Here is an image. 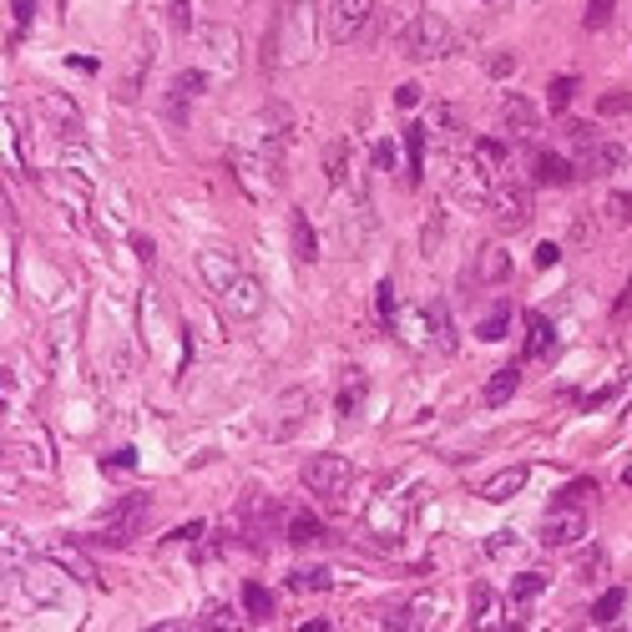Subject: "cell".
<instances>
[{"mask_svg":"<svg viewBox=\"0 0 632 632\" xmlns=\"http://www.w3.org/2000/svg\"><path fill=\"white\" fill-rule=\"evenodd\" d=\"M198 269H203L207 288L218 294V304L238 319V324H248V319L263 314V288H258L253 273L238 269V258L228 248H207L203 258H198Z\"/></svg>","mask_w":632,"mask_h":632,"instance_id":"1","label":"cell"},{"mask_svg":"<svg viewBox=\"0 0 632 632\" xmlns=\"http://www.w3.org/2000/svg\"><path fill=\"white\" fill-rule=\"evenodd\" d=\"M324 177H329V188H344L349 177V142H329L324 147Z\"/></svg>","mask_w":632,"mask_h":632,"instance_id":"21","label":"cell"},{"mask_svg":"<svg viewBox=\"0 0 632 632\" xmlns=\"http://www.w3.org/2000/svg\"><path fill=\"white\" fill-rule=\"evenodd\" d=\"M511 66H516L511 56H490V66H486V71H490V77H511Z\"/></svg>","mask_w":632,"mask_h":632,"instance_id":"43","label":"cell"},{"mask_svg":"<svg viewBox=\"0 0 632 632\" xmlns=\"http://www.w3.org/2000/svg\"><path fill=\"white\" fill-rule=\"evenodd\" d=\"M597 111H602V117H628V111H632V92H612V96H602Z\"/></svg>","mask_w":632,"mask_h":632,"instance_id":"34","label":"cell"},{"mask_svg":"<svg viewBox=\"0 0 632 632\" xmlns=\"http://www.w3.org/2000/svg\"><path fill=\"white\" fill-rule=\"evenodd\" d=\"M556 258H562V248H556V243H541V248H537V269H552Z\"/></svg>","mask_w":632,"mask_h":632,"instance_id":"41","label":"cell"},{"mask_svg":"<svg viewBox=\"0 0 632 632\" xmlns=\"http://www.w3.org/2000/svg\"><path fill=\"white\" fill-rule=\"evenodd\" d=\"M516 385H522V364H506L496 375L486 379V405H506V400L516 395Z\"/></svg>","mask_w":632,"mask_h":632,"instance_id":"19","label":"cell"},{"mask_svg":"<svg viewBox=\"0 0 632 632\" xmlns=\"http://www.w3.org/2000/svg\"><path fill=\"white\" fill-rule=\"evenodd\" d=\"M501 126L506 132H516V137H531V132H537V107H531L526 96L506 92L501 96Z\"/></svg>","mask_w":632,"mask_h":632,"instance_id":"12","label":"cell"},{"mask_svg":"<svg viewBox=\"0 0 632 632\" xmlns=\"http://www.w3.org/2000/svg\"><path fill=\"white\" fill-rule=\"evenodd\" d=\"M299 475L314 496H344L354 481V466H349V456H309Z\"/></svg>","mask_w":632,"mask_h":632,"instance_id":"4","label":"cell"},{"mask_svg":"<svg viewBox=\"0 0 632 632\" xmlns=\"http://www.w3.org/2000/svg\"><path fill=\"white\" fill-rule=\"evenodd\" d=\"M571 92H577V81H571V77H552V86H547V107L562 117V111L571 107Z\"/></svg>","mask_w":632,"mask_h":632,"instance_id":"29","label":"cell"},{"mask_svg":"<svg viewBox=\"0 0 632 632\" xmlns=\"http://www.w3.org/2000/svg\"><path fill=\"white\" fill-rule=\"evenodd\" d=\"M486 602H490V587H486V582H475V592H471V612H475V617H486Z\"/></svg>","mask_w":632,"mask_h":632,"instance_id":"39","label":"cell"},{"mask_svg":"<svg viewBox=\"0 0 632 632\" xmlns=\"http://www.w3.org/2000/svg\"><path fill=\"white\" fill-rule=\"evenodd\" d=\"M602 567H607V556H602V547H587V552H582V562H577V571H571V577H577L582 587H592V582H602Z\"/></svg>","mask_w":632,"mask_h":632,"instance_id":"27","label":"cell"},{"mask_svg":"<svg viewBox=\"0 0 632 632\" xmlns=\"http://www.w3.org/2000/svg\"><path fill=\"white\" fill-rule=\"evenodd\" d=\"M602 218L617 223V228H628V223H632V192H617V198H607V203H602Z\"/></svg>","mask_w":632,"mask_h":632,"instance_id":"30","label":"cell"},{"mask_svg":"<svg viewBox=\"0 0 632 632\" xmlns=\"http://www.w3.org/2000/svg\"><path fill=\"white\" fill-rule=\"evenodd\" d=\"M522 486H526V466H511V471H496V475H490L486 486H481V496H486V501H511Z\"/></svg>","mask_w":632,"mask_h":632,"instance_id":"18","label":"cell"},{"mask_svg":"<svg viewBox=\"0 0 632 632\" xmlns=\"http://www.w3.org/2000/svg\"><path fill=\"white\" fill-rule=\"evenodd\" d=\"M456 51V36L445 26V16L425 11V16H415L405 26V41H400V56H410V61H445Z\"/></svg>","mask_w":632,"mask_h":632,"instance_id":"2","label":"cell"},{"mask_svg":"<svg viewBox=\"0 0 632 632\" xmlns=\"http://www.w3.org/2000/svg\"><path fill=\"white\" fill-rule=\"evenodd\" d=\"M475 279H481V284H506V279H511V258H506L501 248H481Z\"/></svg>","mask_w":632,"mask_h":632,"instance_id":"20","label":"cell"},{"mask_svg":"<svg viewBox=\"0 0 632 632\" xmlns=\"http://www.w3.org/2000/svg\"><path fill=\"white\" fill-rule=\"evenodd\" d=\"M628 486H632V471H628Z\"/></svg>","mask_w":632,"mask_h":632,"instance_id":"46","label":"cell"},{"mask_svg":"<svg viewBox=\"0 0 632 632\" xmlns=\"http://www.w3.org/2000/svg\"><path fill=\"white\" fill-rule=\"evenodd\" d=\"M552 349H556L552 324H547V319H541L537 309H531V314H526V344H522V354H526V360H547Z\"/></svg>","mask_w":632,"mask_h":632,"instance_id":"16","label":"cell"},{"mask_svg":"<svg viewBox=\"0 0 632 632\" xmlns=\"http://www.w3.org/2000/svg\"><path fill=\"white\" fill-rule=\"evenodd\" d=\"M288 587H294V592H329L334 577L324 567H299V571H288Z\"/></svg>","mask_w":632,"mask_h":632,"instance_id":"24","label":"cell"},{"mask_svg":"<svg viewBox=\"0 0 632 632\" xmlns=\"http://www.w3.org/2000/svg\"><path fill=\"white\" fill-rule=\"evenodd\" d=\"M142 516H147V496H122V501L111 506V516L101 526H96V541H126L137 526H142Z\"/></svg>","mask_w":632,"mask_h":632,"instance_id":"7","label":"cell"},{"mask_svg":"<svg viewBox=\"0 0 632 632\" xmlns=\"http://www.w3.org/2000/svg\"><path fill=\"white\" fill-rule=\"evenodd\" d=\"M375 162H379V167H395V147H390V142H375Z\"/></svg>","mask_w":632,"mask_h":632,"instance_id":"44","label":"cell"},{"mask_svg":"<svg viewBox=\"0 0 632 632\" xmlns=\"http://www.w3.org/2000/svg\"><path fill=\"white\" fill-rule=\"evenodd\" d=\"M284 537L294 541V547H314V541H324V522H319L314 511H288L284 516Z\"/></svg>","mask_w":632,"mask_h":632,"instance_id":"15","label":"cell"},{"mask_svg":"<svg viewBox=\"0 0 632 632\" xmlns=\"http://www.w3.org/2000/svg\"><path fill=\"white\" fill-rule=\"evenodd\" d=\"M617 390H622V375H617L612 385H602V390H597V395H592V400H587V405H592V410H597V405H607V400H612Z\"/></svg>","mask_w":632,"mask_h":632,"instance_id":"40","label":"cell"},{"mask_svg":"<svg viewBox=\"0 0 632 632\" xmlns=\"http://www.w3.org/2000/svg\"><path fill=\"white\" fill-rule=\"evenodd\" d=\"M375 309H379V324L390 329V319H395V288H390V284L375 288Z\"/></svg>","mask_w":632,"mask_h":632,"instance_id":"35","label":"cell"},{"mask_svg":"<svg viewBox=\"0 0 632 632\" xmlns=\"http://www.w3.org/2000/svg\"><path fill=\"white\" fill-rule=\"evenodd\" d=\"M592 490H597V481H587V475H582V481H571V486L556 490V506H582Z\"/></svg>","mask_w":632,"mask_h":632,"instance_id":"32","label":"cell"},{"mask_svg":"<svg viewBox=\"0 0 632 632\" xmlns=\"http://www.w3.org/2000/svg\"><path fill=\"white\" fill-rule=\"evenodd\" d=\"M132 466H137V456H132V450H111L107 456V471L117 475V471H132Z\"/></svg>","mask_w":632,"mask_h":632,"instance_id":"37","label":"cell"},{"mask_svg":"<svg viewBox=\"0 0 632 632\" xmlns=\"http://www.w3.org/2000/svg\"><path fill=\"white\" fill-rule=\"evenodd\" d=\"M531 173H537V182H541V188H562V182H571V177H577V162L556 158V152H541Z\"/></svg>","mask_w":632,"mask_h":632,"instance_id":"17","label":"cell"},{"mask_svg":"<svg viewBox=\"0 0 632 632\" xmlns=\"http://www.w3.org/2000/svg\"><path fill=\"white\" fill-rule=\"evenodd\" d=\"M364 395H369V379H364V369L349 364L344 375H339V390H334V410H339V415H360Z\"/></svg>","mask_w":632,"mask_h":632,"instance_id":"13","label":"cell"},{"mask_svg":"<svg viewBox=\"0 0 632 632\" xmlns=\"http://www.w3.org/2000/svg\"><path fill=\"white\" fill-rule=\"evenodd\" d=\"M471 152H475V162H481V167H486L490 177H496V173L506 167V142H496V137H481V142H475Z\"/></svg>","mask_w":632,"mask_h":632,"instance_id":"25","label":"cell"},{"mask_svg":"<svg viewBox=\"0 0 632 632\" xmlns=\"http://www.w3.org/2000/svg\"><path fill=\"white\" fill-rule=\"evenodd\" d=\"M612 5H617V0H587V16H582V26H587V31H602V26L612 20Z\"/></svg>","mask_w":632,"mask_h":632,"instance_id":"33","label":"cell"},{"mask_svg":"<svg viewBox=\"0 0 632 632\" xmlns=\"http://www.w3.org/2000/svg\"><path fill=\"white\" fill-rule=\"evenodd\" d=\"M395 101H400V107H415V101H420V86H415V81H405V86L395 92Z\"/></svg>","mask_w":632,"mask_h":632,"instance_id":"42","label":"cell"},{"mask_svg":"<svg viewBox=\"0 0 632 632\" xmlns=\"http://www.w3.org/2000/svg\"><path fill=\"white\" fill-rule=\"evenodd\" d=\"M617 612H622V587H607V592L592 602V622H617Z\"/></svg>","mask_w":632,"mask_h":632,"instance_id":"28","label":"cell"},{"mask_svg":"<svg viewBox=\"0 0 632 632\" xmlns=\"http://www.w3.org/2000/svg\"><path fill=\"white\" fill-rule=\"evenodd\" d=\"M511 304H496V309H490L486 319H481V324H475V334H481V339H490V344H496V339H506V329H511Z\"/></svg>","mask_w":632,"mask_h":632,"instance_id":"22","label":"cell"},{"mask_svg":"<svg viewBox=\"0 0 632 632\" xmlns=\"http://www.w3.org/2000/svg\"><path fill=\"white\" fill-rule=\"evenodd\" d=\"M198 537H203V522H188V526H182V531H177L173 541H198Z\"/></svg>","mask_w":632,"mask_h":632,"instance_id":"45","label":"cell"},{"mask_svg":"<svg viewBox=\"0 0 632 632\" xmlns=\"http://www.w3.org/2000/svg\"><path fill=\"white\" fill-rule=\"evenodd\" d=\"M167 16H173V31H188V26H192V5H188V0H173Z\"/></svg>","mask_w":632,"mask_h":632,"instance_id":"36","label":"cell"},{"mask_svg":"<svg viewBox=\"0 0 632 632\" xmlns=\"http://www.w3.org/2000/svg\"><path fill=\"white\" fill-rule=\"evenodd\" d=\"M288 248H294V258H299V263H319V233H314V223H309V213H304V207H294V213H288Z\"/></svg>","mask_w":632,"mask_h":632,"instance_id":"11","label":"cell"},{"mask_svg":"<svg viewBox=\"0 0 632 632\" xmlns=\"http://www.w3.org/2000/svg\"><path fill=\"white\" fill-rule=\"evenodd\" d=\"M622 162H628V152L617 142H592L577 158V177H612V173H622Z\"/></svg>","mask_w":632,"mask_h":632,"instance_id":"10","label":"cell"},{"mask_svg":"<svg viewBox=\"0 0 632 632\" xmlns=\"http://www.w3.org/2000/svg\"><path fill=\"white\" fill-rule=\"evenodd\" d=\"M632 319V288H622V299L612 304V324H628Z\"/></svg>","mask_w":632,"mask_h":632,"instance_id":"38","label":"cell"},{"mask_svg":"<svg viewBox=\"0 0 632 632\" xmlns=\"http://www.w3.org/2000/svg\"><path fill=\"white\" fill-rule=\"evenodd\" d=\"M203 86H207L203 71H177L173 77V86H167V117H173L177 126L188 122V107L203 96Z\"/></svg>","mask_w":632,"mask_h":632,"instance_id":"9","label":"cell"},{"mask_svg":"<svg viewBox=\"0 0 632 632\" xmlns=\"http://www.w3.org/2000/svg\"><path fill=\"white\" fill-rule=\"evenodd\" d=\"M369 11H375V0H329V16H324V36H329L334 46L354 41V36L364 31Z\"/></svg>","mask_w":632,"mask_h":632,"instance_id":"6","label":"cell"},{"mask_svg":"<svg viewBox=\"0 0 632 632\" xmlns=\"http://www.w3.org/2000/svg\"><path fill=\"white\" fill-rule=\"evenodd\" d=\"M304 410H309V395H304V390H294V395H284V400H279V410H273L279 420L269 425V435H273V441H288V435H294V430L304 425Z\"/></svg>","mask_w":632,"mask_h":632,"instance_id":"14","label":"cell"},{"mask_svg":"<svg viewBox=\"0 0 632 632\" xmlns=\"http://www.w3.org/2000/svg\"><path fill=\"white\" fill-rule=\"evenodd\" d=\"M284 506L263 496V490H243V501H238V526L248 531V537H273L279 526H284Z\"/></svg>","mask_w":632,"mask_h":632,"instance_id":"5","label":"cell"},{"mask_svg":"<svg viewBox=\"0 0 632 632\" xmlns=\"http://www.w3.org/2000/svg\"><path fill=\"white\" fill-rule=\"evenodd\" d=\"M541 547H571V541H582L587 537V516H582V506H556L552 516L541 522Z\"/></svg>","mask_w":632,"mask_h":632,"instance_id":"8","label":"cell"},{"mask_svg":"<svg viewBox=\"0 0 632 632\" xmlns=\"http://www.w3.org/2000/svg\"><path fill=\"white\" fill-rule=\"evenodd\" d=\"M490 207V223H496V233H516V228H526V213H531V192H526V182H496L486 198Z\"/></svg>","mask_w":632,"mask_h":632,"instance_id":"3","label":"cell"},{"mask_svg":"<svg viewBox=\"0 0 632 632\" xmlns=\"http://www.w3.org/2000/svg\"><path fill=\"white\" fill-rule=\"evenodd\" d=\"M541 587H547V571H522V577L511 582V597H516V602H531Z\"/></svg>","mask_w":632,"mask_h":632,"instance_id":"31","label":"cell"},{"mask_svg":"<svg viewBox=\"0 0 632 632\" xmlns=\"http://www.w3.org/2000/svg\"><path fill=\"white\" fill-rule=\"evenodd\" d=\"M243 607H248L253 622H269V617H273V592H269V587H258V582H248V587H243Z\"/></svg>","mask_w":632,"mask_h":632,"instance_id":"23","label":"cell"},{"mask_svg":"<svg viewBox=\"0 0 632 632\" xmlns=\"http://www.w3.org/2000/svg\"><path fill=\"white\" fill-rule=\"evenodd\" d=\"M405 162H410V182H420V173H425V132L420 126L405 132Z\"/></svg>","mask_w":632,"mask_h":632,"instance_id":"26","label":"cell"}]
</instances>
